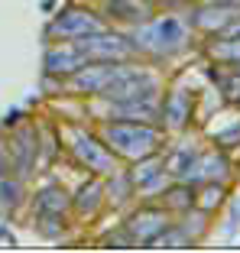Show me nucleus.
Here are the masks:
<instances>
[{"label":"nucleus","mask_w":240,"mask_h":253,"mask_svg":"<svg viewBox=\"0 0 240 253\" xmlns=\"http://www.w3.org/2000/svg\"><path fill=\"white\" fill-rule=\"evenodd\" d=\"M130 42H133L136 55H146V59H169V55L182 52L192 39V26L188 20H182L179 13H150L143 23L130 26Z\"/></svg>","instance_id":"nucleus-1"},{"label":"nucleus","mask_w":240,"mask_h":253,"mask_svg":"<svg viewBox=\"0 0 240 253\" xmlns=\"http://www.w3.org/2000/svg\"><path fill=\"white\" fill-rule=\"evenodd\" d=\"M101 140L107 143L117 159L136 163L143 156H153L162 149L165 130L156 124H133V120H101Z\"/></svg>","instance_id":"nucleus-2"},{"label":"nucleus","mask_w":240,"mask_h":253,"mask_svg":"<svg viewBox=\"0 0 240 253\" xmlns=\"http://www.w3.org/2000/svg\"><path fill=\"white\" fill-rule=\"evenodd\" d=\"M68 156L75 159V166H81L88 175H101V179H107V175H114L120 169V159L107 149V143L98 133L84 130V126H72L68 130Z\"/></svg>","instance_id":"nucleus-3"},{"label":"nucleus","mask_w":240,"mask_h":253,"mask_svg":"<svg viewBox=\"0 0 240 253\" xmlns=\"http://www.w3.org/2000/svg\"><path fill=\"white\" fill-rule=\"evenodd\" d=\"M111 23L91 7H65L59 16H55L49 26H45V39L49 42H59V39H81V36H91V33L104 30Z\"/></svg>","instance_id":"nucleus-4"},{"label":"nucleus","mask_w":240,"mask_h":253,"mask_svg":"<svg viewBox=\"0 0 240 253\" xmlns=\"http://www.w3.org/2000/svg\"><path fill=\"white\" fill-rule=\"evenodd\" d=\"M75 42L81 45V52H84V59H88V62H123V59H136L130 36H127V33H120V30H111V26L91 33V36H81V39H75Z\"/></svg>","instance_id":"nucleus-5"},{"label":"nucleus","mask_w":240,"mask_h":253,"mask_svg":"<svg viewBox=\"0 0 240 253\" xmlns=\"http://www.w3.org/2000/svg\"><path fill=\"white\" fill-rule=\"evenodd\" d=\"M195 3V0H192ZM240 16V0H204V3H195L192 13H188V26L195 33H204V36H218L231 26Z\"/></svg>","instance_id":"nucleus-6"},{"label":"nucleus","mask_w":240,"mask_h":253,"mask_svg":"<svg viewBox=\"0 0 240 253\" xmlns=\"http://www.w3.org/2000/svg\"><path fill=\"white\" fill-rule=\"evenodd\" d=\"M169 221H172V214H169L165 208H159L156 201H140V208L127 214L123 227H127V234L133 237L136 247H150L153 237H156Z\"/></svg>","instance_id":"nucleus-7"},{"label":"nucleus","mask_w":240,"mask_h":253,"mask_svg":"<svg viewBox=\"0 0 240 253\" xmlns=\"http://www.w3.org/2000/svg\"><path fill=\"white\" fill-rule=\"evenodd\" d=\"M7 149H10V169H13V175L26 179L33 172V166H36V149H39L33 124H20L16 130H10Z\"/></svg>","instance_id":"nucleus-8"},{"label":"nucleus","mask_w":240,"mask_h":253,"mask_svg":"<svg viewBox=\"0 0 240 253\" xmlns=\"http://www.w3.org/2000/svg\"><path fill=\"white\" fill-rule=\"evenodd\" d=\"M81 65H88L81 45L75 39H59V42H49L42 59V75H52V78H68L72 72H78Z\"/></svg>","instance_id":"nucleus-9"},{"label":"nucleus","mask_w":240,"mask_h":253,"mask_svg":"<svg viewBox=\"0 0 240 253\" xmlns=\"http://www.w3.org/2000/svg\"><path fill=\"white\" fill-rule=\"evenodd\" d=\"M159 124L162 130H185L192 124V91L188 88H169L159 101Z\"/></svg>","instance_id":"nucleus-10"},{"label":"nucleus","mask_w":240,"mask_h":253,"mask_svg":"<svg viewBox=\"0 0 240 253\" xmlns=\"http://www.w3.org/2000/svg\"><path fill=\"white\" fill-rule=\"evenodd\" d=\"M227 175H231V159H227L224 149H201L195 159V166H192V172H188V179L192 185H201V182H227Z\"/></svg>","instance_id":"nucleus-11"},{"label":"nucleus","mask_w":240,"mask_h":253,"mask_svg":"<svg viewBox=\"0 0 240 253\" xmlns=\"http://www.w3.org/2000/svg\"><path fill=\"white\" fill-rule=\"evenodd\" d=\"M101 208H104V179H101V175H88V179L75 188V195H72V211H75L81 221H91Z\"/></svg>","instance_id":"nucleus-12"},{"label":"nucleus","mask_w":240,"mask_h":253,"mask_svg":"<svg viewBox=\"0 0 240 253\" xmlns=\"http://www.w3.org/2000/svg\"><path fill=\"white\" fill-rule=\"evenodd\" d=\"M72 211V195L62 185H45L33 195V217L42 221V217H68Z\"/></svg>","instance_id":"nucleus-13"},{"label":"nucleus","mask_w":240,"mask_h":253,"mask_svg":"<svg viewBox=\"0 0 240 253\" xmlns=\"http://www.w3.org/2000/svg\"><path fill=\"white\" fill-rule=\"evenodd\" d=\"M150 13H153L150 0H104V10H101L107 23H123V26H136Z\"/></svg>","instance_id":"nucleus-14"},{"label":"nucleus","mask_w":240,"mask_h":253,"mask_svg":"<svg viewBox=\"0 0 240 253\" xmlns=\"http://www.w3.org/2000/svg\"><path fill=\"white\" fill-rule=\"evenodd\" d=\"M198 153H201V149L192 146L188 140H182L175 149H169V153L162 156V169L169 172V179L172 182H185L188 172H192V166H195V159H198Z\"/></svg>","instance_id":"nucleus-15"},{"label":"nucleus","mask_w":240,"mask_h":253,"mask_svg":"<svg viewBox=\"0 0 240 253\" xmlns=\"http://www.w3.org/2000/svg\"><path fill=\"white\" fill-rule=\"evenodd\" d=\"M156 205H159V208H165L172 217L185 214V211L195 205V185H192V182H169L165 192L156 198Z\"/></svg>","instance_id":"nucleus-16"},{"label":"nucleus","mask_w":240,"mask_h":253,"mask_svg":"<svg viewBox=\"0 0 240 253\" xmlns=\"http://www.w3.org/2000/svg\"><path fill=\"white\" fill-rule=\"evenodd\" d=\"M204 55L208 62L221 68H237L240 65V39H231V36H208L204 42Z\"/></svg>","instance_id":"nucleus-17"},{"label":"nucleus","mask_w":240,"mask_h":253,"mask_svg":"<svg viewBox=\"0 0 240 253\" xmlns=\"http://www.w3.org/2000/svg\"><path fill=\"white\" fill-rule=\"evenodd\" d=\"M150 247H159V250H182V247H195V237H192L179 221H169L162 231L153 237Z\"/></svg>","instance_id":"nucleus-18"},{"label":"nucleus","mask_w":240,"mask_h":253,"mask_svg":"<svg viewBox=\"0 0 240 253\" xmlns=\"http://www.w3.org/2000/svg\"><path fill=\"white\" fill-rule=\"evenodd\" d=\"M211 78H214V84H218L221 97H224L231 107H237V111H240V72L214 65V68H211Z\"/></svg>","instance_id":"nucleus-19"},{"label":"nucleus","mask_w":240,"mask_h":253,"mask_svg":"<svg viewBox=\"0 0 240 253\" xmlns=\"http://www.w3.org/2000/svg\"><path fill=\"white\" fill-rule=\"evenodd\" d=\"M224 198H227L224 182H201V188H195V205H192V208L211 214V211H218L221 205H224Z\"/></svg>","instance_id":"nucleus-20"},{"label":"nucleus","mask_w":240,"mask_h":253,"mask_svg":"<svg viewBox=\"0 0 240 253\" xmlns=\"http://www.w3.org/2000/svg\"><path fill=\"white\" fill-rule=\"evenodd\" d=\"M26 198V192H23V179L20 175H0V208H7V211H13L20 201Z\"/></svg>","instance_id":"nucleus-21"},{"label":"nucleus","mask_w":240,"mask_h":253,"mask_svg":"<svg viewBox=\"0 0 240 253\" xmlns=\"http://www.w3.org/2000/svg\"><path fill=\"white\" fill-rule=\"evenodd\" d=\"M101 244H104V247H136V244H133V237L127 234V227H123V224H120L117 231H107Z\"/></svg>","instance_id":"nucleus-22"},{"label":"nucleus","mask_w":240,"mask_h":253,"mask_svg":"<svg viewBox=\"0 0 240 253\" xmlns=\"http://www.w3.org/2000/svg\"><path fill=\"white\" fill-rule=\"evenodd\" d=\"M237 143H240V124H234L227 133L214 136V146H218V149H231V146H237Z\"/></svg>","instance_id":"nucleus-23"},{"label":"nucleus","mask_w":240,"mask_h":253,"mask_svg":"<svg viewBox=\"0 0 240 253\" xmlns=\"http://www.w3.org/2000/svg\"><path fill=\"white\" fill-rule=\"evenodd\" d=\"M192 0H150V7H162V10H179V7H188Z\"/></svg>","instance_id":"nucleus-24"},{"label":"nucleus","mask_w":240,"mask_h":253,"mask_svg":"<svg viewBox=\"0 0 240 253\" xmlns=\"http://www.w3.org/2000/svg\"><path fill=\"white\" fill-rule=\"evenodd\" d=\"M10 172V149H7V140H0V175Z\"/></svg>","instance_id":"nucleus-25"},{"label":"nucleus","mask_w":240,"mask_h":253,"mask_svg":"<svg viewBox=\"0 0 240 253\" xmlns=\"http://www.w3.org/2000/svg\"><path fill=\"white\" fill-rule=\"evenodd\" d=\"M218 36H231V39H240V16H237V20L231 23V26H227L224 33H218Z\"/></svg>","instance_id":"nucleus-26"}]
</instances>
